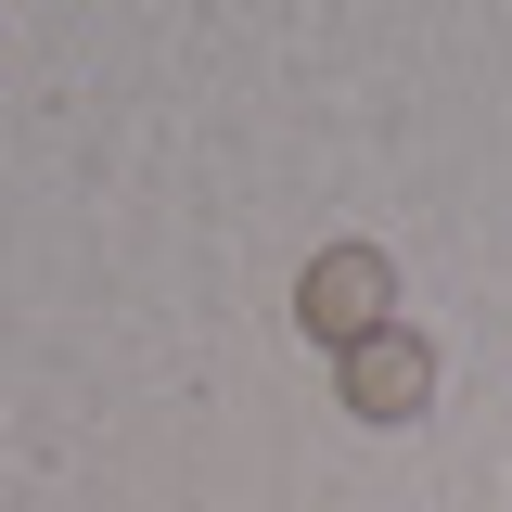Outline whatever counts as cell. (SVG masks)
Returning a JSON list of instances; mask_svg holds the SVG:
<instances>
[{
  "instance_id": "2",
  "label": "cell",
  "mask_w": 512,
  "mask_h": 512,
  "mask_svg": "<svg viewBox=\"0 0 512 512\" xmlns=\"http://www.w3.org/2000/svg\"><path fill=\"white\" fill-rule=\"evenodd\" d=\"M423 397H436V359H423V333H397V320H384L372 346H346V410H359V423H410Z\"/></svg>"
},
{
  "instance_id": "1",
  "label": "cell",
  "mask_w": 512,
  "mask_h": 512,
  "mask_svg": "<svg viewBox=\"0 0 512 512\" xmlns=\"http://www.w3.org/2000/svg\"><path fill=\"white\" fill-rule=\"evenodd\" d=\"M384 308H397V269H384L372 244L308 256V282H295V320H308L320 346H372V333H384Z\"/></svg>"
}]
</instances>
